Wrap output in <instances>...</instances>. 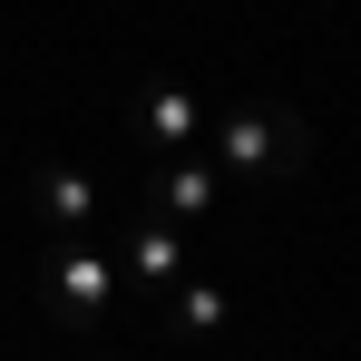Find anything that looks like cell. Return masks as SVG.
Segmentation results:
<instances>
[{"label": "cell", "instance_id": "obj_3", "mask_svg": "<svg viewBox=\"0 0 361 361\" xmlns=\"http://www.w3.org/2000/svg\"><path fill=\"white\" fill-rule=\"evenodd\" d=\"M137 137H147V157H185V147L205 137L195 88H176V78H147V88H137Z\"/></svg>", "mask_w": 361, "mask_h": 361}, {"label": "cell", "instance_id": "obj_5", "mask_svg": "<svg viewBox=\"0 0 361 361\" xmlns=\"http://www.w3.org/2000/svg\"><path fill=\"white\" fill-rule=\"evenodd\" d=\"M215 195H225V166H215V157H166V166H157V215H166V225L215 215Z\"/></svg>", "mask_w": 361, "mask_h": 361}, {"label": "cell", "instance_id": "obj_6", "mask_svg": "<svg viewBox=\"0 0 361 361\" xmlns=\"http://www.w3.org/2000/svg\"><path fill=\"white\" fill-rule=\"evenodd\" d=\"M118 274H137L147 293H166V283L185 274V225H166V215L147 205V225H137V235L118 244Z\"/></svg>", "mask_w": 361, "mask_h": 361}, {"label": "cell", "instance_id": "obj_2", "mask_svg": "<svg viewBox=\"0 0 361 361\" xmlns=\"http://www.w3.org/2000/svg\"><path fill=\"white\" fill-rule=\"evenodd\" d=\"M118 244L108 235H49V264H39V302L59 312V332H98L118 312Z\"/></svg>", "mask_w": 361, "mask_h": 361}, {"label": "cell", "instance_id": "obj_7", "mask_svg": "<svg viewBox=\"0 0 361 361\" xmlns=\"http://www.w3.org/2000/svg\"><path fill=\"white\" fill-rule=\"evenodd\" d=\"M166 322H176L185 342H205V332H225V293H215V283H176V312H166Z\"/></svg>", "mask_w": 361, "mask_h": 361}, {"label": "cell", "instance_id": "obj_1", "mask_svg": "<svg viewBox=\"0 0 361 361\" xmlns=\"http://www.w3.org/2000/svg\"><path fill=\"white\" fill-rule=\"evenodd\" d=\"M215 166L244 185H293L312 166V118L283 108V98H235L215 118Z\"/></svg>", "mask_w": 361, "mask_h": 361}, {"label": "cell", "instance_id": "obj_4", "mask_svg": "<svg viewBox=\"0 0 361 361\" xmlns=\"http://www.w3.org/2000/svg\"><path fill=\"white\" fill-rule=\"evenodd\" d=\"M30 205H39V225L49 235H98V176H78V166H30Z\"/></svg>", "mask_w": 361, "mask_h": 361}]
</instances>
